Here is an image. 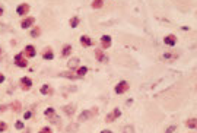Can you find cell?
Returning <instances> with one entry per match:
<instances>
[{
    "label": "cell",
    "mask_w": 197,
    "mask_h": 133,
    "mask_svg": "<svg viewBox=\"0 0 197 133\" xmlns=\"http://www.w3.org/2000/svg\"><path fill=\"white\" fill-rule=\"evenodd\" d=\"M129 88H130L129 82H127V81H121V82H118V83L115 85L114 91H115V94H118V95H121V94L127 92V91H129Z\"/></svg>",
    "instance_id": "obj_1"
},
{
    "label": "cell",
    "mask_w": 197,
    "mask_h": 133,
    "mask_svg": "<svg viewBox=\"0 0 197 133\" xmlns=\"http://www.w3.org/2000/svg\"><path fill=\"white\" fill-rule=\"evenodd\" d=\"M15 64L18 66V68H26L28 66V61H26V59H23V56L22 54H16L15 56Z\"/></svg>",
    "instance_id": "obj_2"
},
{
    "label": "cell",
    "mask_w": 197,
    "mask_h": 133,
    "mask_svg": "<svg viewBox=\"0 0 197 133\" xmlns=\"http://www.w3.org/2000/svg\"><path fill=\"white\" fill-rule=\"evenodd\" d=\"M121 116V111L120 110H118V108H114L107 117H105V121H108V123H111V121H114L115 119H118V117H120Z\"/></svg>",
    "instance_id": "obj_3"
},
{
    "label": "cell",
    "mask_w": 197,
    "mask_h": 133,
    "mask_svg": "<svg viewBox=\"0 0 197 133\" xmlns=\"http://www.w3.org/2000/svg\"><path fill=\"white\" fill-rule=\"evenodd\" d=\"M31 86H32V79H31V78L25 76V78H22V79H21V88H22L23 91L31 89Z\"/></svg>",
    "instance_id": "obj_4"
},
{
    "label": "cell",
    "mask_w": 197,
    "mask_h": 133,
    "mask_svg": "<svg viewBox=\"0 0 197 133\" xmlns=\"http://www.w3.org/2000/svg\"><path fill=\"white\" fill-rule=\"evenodd\" d=\"M29 12V5L28 3H21V5H18V8H16V13L18 15H26Z\"/></svg>",
    "instance_id": "obj_5"
},
{
    "label": "cell",
    "mask_w": 197,
    "mask_h": 133,
    "mask_svg": "<svg viewBox=\"0 0 197 133\" xmlns=\"http://www.w3.org/2000/svg\"><path fill=\"white\" fill-rule=\"evenodd\" d=\"M164 43L167 44V45H169V47H172V45H175L177 44V37L175 35H167L165 38H164Z\"/></svg>",
    "instance_id": "obj_6"
},
{
    "label": "cell",
    "mask_w": 197,
    "mask_h": 133,
    "mask_svg": "<svg viewBox=\"0 0 197 133\" xmlns=\"http://www.w3.org/2000/svg\"><path fill=\"white\" fill-rule=\"evenodd\" d=\"M35 54H37V50H35L34 45H26L25 47V56L26 57H35Z\"/></svg>",
    "instance_id": "obj_7"
},
{
    "label": "cell",
    "mask_w": 197,
    "mask_h": 133,
    "mask_svg": "<svg viewBox=\"0 0 197 133\" xmlns=\"http://www.w3.org/2000/svg\"><path fill=\"white\" fill-rule=\"evenodd\" d=\"M34 22H35V18H26V19H23V21L21 22V26L25 29V28L32 26V25H34Z\"/></svg>",
    "instance_id": "obj_8"
},
{
    "label": "cell",
    "mask_w": 197,
    "mask_h": 133,
    "mask_svg": "<svg viewBox=\"0 0 197 133\" xmlns=\"http://www.w3.org/2000/svg\"><path fill=\"white\" fill-rule=\"evenodd\" d=\"M101 45H102L104 48H108V47L111 45V37H110V35H102V37H101Z\"/></svg>",
    "instance_id": "obj_9"
},
{
    "label": "cell",
    "mask_w": 197,
    "mask_h": 133,
    "mask_svg": "<svg viewBox=\"0 0 197 133\" xmlns=\"http://www.w3.org/2000/svg\"><path fill=\"white\" fill-rule=\"evenodd\" d=\"M67 68H69L70 70L77 69V68H79V59H70L69 63H67Z\"/></svg>",
    "instance_id": "obj_10"
},
{
    "label": "cell",
    "mask_w": 197,
    "mask_h": 133,
    "mask_svg": "<svg viewBox=\"0 0 197 133\" xmlns=\"http://www.w3.org/2000/svg\"><path fill=\"white\" fill-rule=\"evenodd\" d=\"M81 44H82L83 47H91V45H92V40H91L88 35H82V37H81Z\"/></svg>",
    "instance_id": "obj_11"
},
{
    "label": "cell",
    "mask_w": 197,
    "mask_h": 133,
    "mask_svg": "<svg viewBox=\"0 0 197 133\" xmlns=\"http://www.w3.org/2000/svg\"><path fill=\"white\" fill-rule=\"evenodd\" d=\"M86 73H88V68H86V66H79L76 76H77V78H82V76H85Z\"/></svg>",
    "instance_id": "obj_12"
},
{
    "label": "cell",
    "mask_w": 197,
    "mask_h": 133,
    "mask_svg": "<svg viewBox=\"0 0 197 133\" xmlns=\"http://www.w3.org/2000/svg\"><path fill=\"white\" fill-rule=\"evenodd\" d=\"M95 56H96V60H98V61H102V63H104V61L108 60V59L105 57V54H104L102 50H96V51H95Z\"/></svg>",
    "instance_id": "obj_13"
},
{
    "label": "cell",
    "mask_w": 197,
    "mask_h": 133,
    "mask_svg": "<svg viewBox=\"0 0 197 133\" xmlns=\"http://www.w3.org/2000/svg\"><path fill=\"white\" fill-rule=\"evenodd\" d=\"M92 117V111H83L81 116H79V121H85V120H88V119H91Z\"/></svg>",
    "instance_id": "obj_14"
},
{
    "label": "cell",
    "mask_w": 197,
    "mask_h": 133,
    "mask_svg": "<svg viewBox=\"0 0 197 133\" xmlns=\"http://www.w3.org/2000/svg\"><path fill=\"white\" fill-rule=\"evenodd\" d=\"M70 53H72V45H70V44H66V45L63 47L61 56H63V57H69V56H70Z\"/></svg>",
    "instance_id": "obj_15"
},
{
    "label": "cell",
    "mask_w": 197,
    "mask_h": 133,
    "mask_svg": "<svg viewBox=\"0 0 197 133\" xmlns=\"http://www.w3.org/2000/svg\"><path fill=\"white\" fill-rule=\"evenodd\" d=\"M43 57H44L45 60H53V59H54V53L48 48V50H45V51L43 53Z\"/></svg>",
    "instance_id": "obj_16"
},
{
    "label": "cell",
    "mask_w": 197,
    "mask_h": 133,
    "mask_svg": "<svg viewBox=\"0 0 197 133\" xmlns=\"http://www.w3.org/2000/svg\"><path fill=\"white\" fill-rule=\"evenodd\" d=\"M74 110H76L74 105H66V107H63V111H64L66 114H69V116H72V114L74 113Z\"/></svg>",
    "instance_id": "obj_17"
},
{
    "label": "cell",
    "mask_w": 197,
    "mask_h": 133,
    "mask_svg": "<svg viewBox=\"0 0 197 133\" xmlns=\"http://www.w3.org/2000/svg\"><path fill=\"white\" fill-rule=\"evenodd\" d=\"M39 92H41L43 95H47V94H50V92H51V88H50L48 85H43V86H41V89H39Z\"/></svg>",
    "instance_id": "obj_18"
},
{
    "label": "cell",
    "mask_w": 197,
    "mask_h": 133,
    "mask_svg": "<svg viewBox=\"0 0 197 133\" xmlns=\"http://www.w3.org/2000/svg\"><path fill=\"white\" fill-rule=\"evenodd\" d=\"M185 124H187V127L194 129V127H196V124H197V121H196V119H188V120L185 121Z\"/></svg>",
    "instance_id": "obj_19"
},
{
    "label": "cell",
    "mask_w": 197,
    "mask_h": 133,
    "mask_svg": "<svg viewBox=\"0 0 197 133\" xmlns=\"http://www.w3.org/2000/svg\"><path fill=\"white\" fill-rule=\"evenodd\" d=\"M39 32H41V29H39L38 26L32 28V31H31V37H32V38H35V37H39Z\"/></svg>",
    "instance_id": "obj_20"
},
{
    "label": "cell",
    "mask_w": 197,
    "mask_h": 133,
    "mask_svg": "<svg viewBox=\"0 0 197 133\" xmlns=\"http://www.w3.org/2000/svg\"><path fill=\"white\" fill-rule=\"evenodd\" d=\"M79 22H81V21H79V18H77V16H73V18L70 19V26H72V28H76V26L79 25Z\"/></svg>",
    "instance_id": "obj_21"
},
{
    "label": "cell",
    "mask_w": 197,
    "mask_h": 133,
    "mask_svg": "<svg viewBox=\"0 0 197 133\" xmlns=\"http://www.w3.org/2000/svg\"><path fill=\"white\" fill-rule=\"evenodd\" d=\"M92 8H94V9L102 8V0H94V2H92Z\"/></svg>",
    "instance_id": "obj_22"
},
{
    "label": "cell",
    "mask_w": 197,
    "mask_h": 133,
    "mask_svg": "<svg viewBox=\"0 0 197 133\" xmlns=\"http://www.w3.org/2000/svg\"><path fill=\"white\" fill-rule=\"evenodd\" d=\"M44 114H45V117H53V116L56 114V110H54V108H47V110L44 111Z\"/></svg>",
    "instance_id": "obj_23"
},
{
    "label": "cell",
    "mask_w": 197,
    "mask_h": 133,
    "mask_svg": "<svg viewBox=\"0 0 197 133\" xmlns=\"http://www.w3.org/2000/svg\"><path fill=\"white\" fill-rule=\"evenodd\" d=\"M15 127H16L18 130H22V129H23V121H21V120H18V121L15 123Z\"/></svg>",
    "instance_id": "obj_24"
},
{
    "label": "cell",
    "mask_w": 197,
    "mask_h": 133,
    "mask_svg": "<svg viewBox=\"0 0 197 133\" xmlns=\"http://www.w3.org/2000/svg\"><path fill=\"white\" fill-rule=\"evenodd\" d=\"M5 130H8V124L5 121H0V132H5Z\"/></svg>",
    "instance_id": "obj_25"
},
{
    "label": "cell",
    "mask_w": 197,
    "mask_h": 133,
    "mask_svg": "<svg viewBox=\"0 0 197 133\" xmlns=\"http://www.w3.org/2000/svg\"><path fill=\"white\" fill-rule=\"evenodd\" d=\"M38 133H53V130H51L50 127H43V129L39 130Z\"/></svg>",
    "instance_id": "obj_26"
},
{
    "label": "cell",
    "mask_w": 197,
    "mask_h": 133,
    "mask_svg": "<svg viewBox=\"0 0 197 133\" xmlns=\"http://www.w3.org/2000/svg\"><path fill=\"white\" fill-rule=\"evenodd\" d=\"M13 110H15V111H19V110H21V104H19L18 101L13 103Z\"/></svg>",
    "instance_id": "obj_27"
},
{
    "label": "cell",
    "mask_w": 197,
    "mask_h": 133,
    "mask_svg": "<svg viewBox=\"0 0 197 133\" xmlns=\"http://www.w3.org/2000/svg\"><path fill=\"white\" fill-rule=\"evenodd\" d=\"M175 130H177V127H175V126H171V127L167 129V133H172V132H175Z\"/></svg>",
    "instance_id": "obj_28"
},
{
    "label": "cell",
    "mask_w": 197,
    "mask_h": 133,
    "mask_svg": "<svg viewBox=\"0 0 197 133\" xmlns=\"http://www.w3.org/2000/svg\"><path fill=\"white\" fill-rule=\"evenodd\" d=\"M23 117H25V119H31V117H32V113H31V111H26Z\"/></svg>",
    "instance_id": "obj_29"
},
{
    "label": "cell",
    "mask_w": 197,
    "mask_h": 133,
    "mask_svg": "<svg viewBox=\"0 0 197 133\" xmlns=\"http://www.w3.org/2000/svg\"><path fill=\"white\" fill-rule=\"evenodd\" d=\"M3 81H5V75H3V73H0V83H2Z\"/></svg>",
    "instance_id": "obj_30"
},
{
    "label": "cell",
    "mask_w": 197,
    "mask_h": 133,
    "mask_svg": "<svg viewBox=\"0 0 197 133\" xmlns=\"http://www.w3.org/2000/svg\"><path fill=\"white\" fill-rule=\"evenodd\" d=\"M6 108H8V107H6V105H2V107H0V113H3V111H5V110H6Z\"/></svg>",
    "instance_id": "obj_31"
},
{
    "label": "cell",
    "mask_w": 197,
    "mask_h": 133,
    "mask_svg": "<svg viewBox=\"0 0 197 133\" xmlns=\"http://www.w3.org/2000/svg\"><path fill=\"white\" fill-rule=\"evenodd\" d=\"M101 133H112V132H111V130H107V129H105V130H101Z\"/></svg>",
    "instance_id": "obj_32"
},
{
    "label": "cell",
    "mask_w": 197,
    "mask_h": 133,
    "mask_svg": "<svg viewBox=\"0 0 197 133\" xmlns=\"http://www.w3.org/2000/svg\"><path fill=\"white\" fill-rule=\"evenodd\" d=\"M3 15V9H2V6H0V16Z\"/></svg>",
    "instance_id": "obj_33"
}]
</instances>
